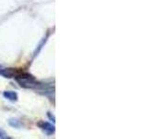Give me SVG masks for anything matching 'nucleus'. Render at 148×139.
<instances>
[{"label":"nucleus","instance_id":"obj_3","mask_svg":"<svg viewBox=\"0 0 148 139\" xmlns=\"http://www.w3.org/2000/svg\"><path fill=\"white\" fill-rule=\"evenodd\" d=\"M8 122H9V124H10L11 126H13V127H16V128L21 127V122H20V120H17V119H10V120H8Z\"/></svg>","mask_w":148,"mask_h":139},{"label":"nucleus","instance_id":"obj_2","mask_svg":"<svg viewBox=\"0 0 148 139\" xmlns=\"http://www.w3.org/2000/svg\"><path fill=\"white\" fill-rule=\"evenodd\" d=\"M4 96L6 97L7 99L10 100V101H16L18 99V95L17 93L13 92V91H6L4 92Z\"/></svg>","mask_w":148,"mask_h":139},{"label":"nucleus","instance_id":"obj_4","mask_svg":"<svg viewBox=\"0 0 148 139\" xmlns=\"http://www.w3.org/2000/svg\"><path fill=\"white\" fill-rule=\"evenodd\" d=\"M8 136H7V133H5L2 129H0V138H8Z\"/></svg>","mask_w":148,"mask_h":139},{"label":"nucleus","instance_id":"obj_1","mask_svg":"<svg viewBox=\"0 0 148 139\" xmlns=\"http://www.w3.org/2000/svg\"><path fill=\"white\" fill-rule=\"evenodd\" d=\"M38 126L43 130L45 133H46L47 134H51L54 133L55 132V127L54 125H52L51 123L47 122H40L38 123Z\"/></svg>","mask_w":148,"mask_h":139}]
</instances>
